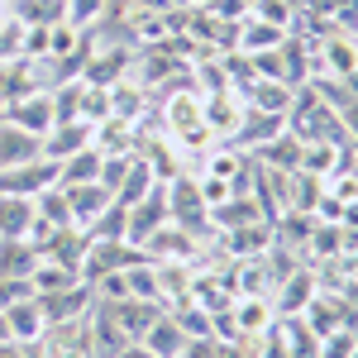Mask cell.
I'll list each match as a JSON object with an SVG mask.
<instances>
[{
  "mask_svg": "<svg viewBox=\"0 0 358 358\" xmlns=\"http://www.w3.org/2000/svg\"><path fill=\"white\" fill-rule=\"evenodd\" d=\"M358 354V330L344 325V330H330L320 339V358H354Z\"/></svg>",
  "mask_w": 358,
  "mask_h": 358,
  "instance_id": "cell-18",
  "label": "cell"
},
{
  "mask_svg": "<svg viewBox=\"0 0 358 358\" xmlns=\"http://www.w3.org/2000/svg\"><path fill=\"white\" fill-rule=\"evenodd\" d=\"M43 158V138L0 120V167H24V163H38Z\"/></svg>",
  "mask_w": 358,
  "mask_h": 358,
  "instance_id": "cell-5",
  "label": "cell"
},
{
  "mask_svg": "<svg viewBox=\"0 0 358 358\" xmlns=\"http://www.w3.org/2000/svg\"><path fill=\"white\" fill-rule=\"evenodd\" d=\"M67 192V206H72V220H77V229H86V224L96 220L106 206L115 201V192L106 187V182H77V187H62Z\"/></svg>",
  "mask_w": 358,
  "mask_h": 358,
  "instance_id": "cell-8",
  "label": "cell"
},
{
  "mask_svg": "<svg viewBox=\"0 0 358 358\" xmlns=\"http://www.w3.org/2000/svg\"><path fill=\"white\" fill-rule=\"evenodd\" d=\"M86 143H96V124H86V120H62V124H53V129L43 134V158L62 163L67 153H82Z\"/></svg>",
  "mask_w": 358,
  "mask_h": 358,
  "instance_id": "cell-4",
  "label": "cell"
},
{
  "mask_svg": "<svg viewBox=\"0 0 358 358\" xmlns=\"http://www.w3.org/2000/svg\"><path fill=\"white\" fill-rule=\"evenodd\" d=\"M301 320L310 325L315 339H325L330 330H344V325H354L349 320V296H310L301 310Z\"/></svg>",
  "mask_w": 358,
  "mask_h": 358,
  "instance_id": "cell-6",
  "label": "cell"
},
{
  "mask_svg": "<svg viewBox=\"0 0 358 358\" xmlns=\"http://www.w3.org/2000/svg\"><path fill=\"white\" fill-rule=\"evenodd\" d=\"M0 344H15V334H10V320H5V310H0Z\"/></svg>",
  "mask_w": 358,
  "mask_h": 358,
  "instance_id": "cell-25",
  "label": "cell"
},
{
  "mask_svg": "<svg viewBox=\"0 0 358 358\" xmlns=\"http://www.w3.org/2000/svg\"><path fill=\"white\" fill-rule=\"evenodd\" d=\"M5 120L10 124H20V129H29V134H48L57 124V110H53V91H29V96H20V101H10L5 106Z\"/></svg>",
  "mask_w": 358,
  "mask_h": 358,
  "instance_id": "cell-2",
  "label": "cell"
},
{
  "mask_svg": "<svg viewBox=\"0 0 358 358\" xmlns=\"http://www.w3.org/2000/svg\"><path fill=\"white\" fill-rule=\"evenodd\" d=\"M34 301H38V310H43L48 325H77L86 315V306L96 301V287H91V282H72V287L43 292V296H34Z\"/></svg>",
  "mask_w": 358,
  "mask_h": 358,
  "instance_id": "cell-1",
  "label": "cell"
},
{
  "mask_svg": "<svg viewBox=\"0 0 358 358\" xmlns=\"http://www.w3.org/2000/svg\"><path fill=\"white\" fill-rule=\"evenodd\" d=\"M334 115H339V129H344V138H354V143H358V96H349V101H344Z\"/></svg>",
  "mask_w": 358,
  "mask_h": 358,
  "instance_id": "cell-23",
  "label": "cell"
},
{
  "mask_svg": "<svg viewBox=\"0 0 358 358\" xmlns=\"http://www.w3.org/2000/svg\"><path fill=\"white\" fill-rule=\"evenodd\" d=\"M287 43V29L268 24V20H248L244 24V53H273Z\"/></svg>",
  "mask_w": 358,
  "mask_h": 358,
  "instance_id": "cell-16",
  "label": "cell"
},
{
  "mask_svg": "<svg viewBox=\"0 0 358 358\" xmlns=\"http://www.w3.org/2000/svg\"><path fill=\"white\" fill-rule=\"evenodd\" d=\"M239 320H244V330L263 334L273 325V310H268V301H239Z\"/></svg>",
  "mask_w": 358,
  "mask_h": 358,
  "instance_id": "cell-21",
  "label": "cell"
},
{
  "mask_svg": "<svg viewBox=\"0 0 358 358\" xmlns=\"http://www.w3.org/2000/svg\"><path fill=\"white\" fill-rule=\"evenodd\" d=\"M115 358H158V354H153V349H148L143 339H129V344H124V349H120Z\"/></svg>",
  "mask_w": 358,
  "mask_h": 358,
  "instance_id": "cell-24",
  "label": "cell"
},
{
  "mask_svg": "<svg viewBox=\"0 0 358 358\" xmlns=\"http://www.w3.org/2000/svg\"><path fill=\"white\" fill-rule=\"evenodd\" d=\"M34 234V196H0V239Z\"/></svg>",
  "mask_w": 358,
  "mask_h": 358,
  "instance_id": "cell-12",
  "label": "cell"
},
{
  "mask_svg": "<svg viewBox=\"0 0 358 358\" xmlns=\"http://www.w3.org/2000/svg\"><path fill=\"white\" fill-rule=\"evenodd\" d=\"M38 263L43 258L34 239H0V282H29Z\"/></svg>",
  "mask_w": 358,
  "mask_h": 358,
  "instance_id": "cell-7",
  "label": "cell"
},
{
  "mask_svg": "<svg viewBox=\"0 0 358 358\" xmlns=\"http://www.w3.org/2000/svg\"><path fill=\"white\" fill-rule=\"evenodd\" d=\"M96 15H101V0H67V24L72 29H86Z\"/></svg>",
  "mask_w": 358,
  "mask_h": 358,
  "instance_id": "cell-22",
  "label": "cell"
},
{
  "mask_svg": "<svg viewBox=\"0 0 358 358\" xmlns=\"http://www.w3.org/2000/svg\"><path fill=\"white\" fill-rule=\"evenodd\" d=\"M101 163H106V148H101V143H86L82 153H67V158L57 163V187L101 182Z\"/></svg>",
  "mask_w": 358,
  "mask_h": 358,
  "instance_id": "cell-11",
  "label": "cell"
},
{
  "mask_svg": "<svg viewBox=\"0 0 358 358\" xmlns=\"http://www.w3.org/2000/svg\"><path fill=\"white\" fill-rule=\"evenodd\" d=\"M292 10H296V0H253V20H268V24H282L292 20Z\"/></svg>",
  "mask_w": 358,
  "mask_h": 358,
  "instance_id": "cell-20",
  "label": "cell"
},
{
  "mask_svg": "<svg viewBox=\"0 0 358 358\" xmlns=\"http://www.w3.org/2000/svg\"><path fill=\"white\" fill-rule=\"evenodd\" d=\"M5 320H10L15 344H34V339H43V334H48V320H43V310H38V301H34V292L5 306Z\"/></svg>",
  "mask_w": 358,
  "mask_h": 358,
  "instance_id": "cell-9",
  "label": "cell"
},
{
  "mask_svg": "<svg viewBox=\"0 0 358 358\" xmlns=\"http://www.w3.org/2000/svg\"><path fill=\"white\" fill-rule=\"evenodd\" d=\"M34 224H48V229H72V206H67V192L62 187H43V192L34 196Z\"/></svg>",
  "mask_w": 358,
  "mask_h": 358,
  "instance_id": "cell-13",
  "label": "cell"
},
{
  "mask_svg": "<svg viewBox=\"0 0 358 358\" xmlns=\"http://www.w3.org/2000/svg\"><path fill=\"white\" fill-rule=\"evenodd\" d=\"M187 339H192V334H187V325H182L177 315H163V310H158V320L143 330V344H148L158 358H182Z\"/></svg>",
  "mask_w": 358,
  "mask_h": 358,
  "instance_id": "cell-10",
  "label": "cell"
},
{
  "mask_svg": "<svg viewBox=\"0 0 358 358\" xmlns=\"http://www.w3.org/2000/svg\"><path fill=\"white\" fill-rule=\"evenodd\" d=\"M53 182H57L53 158H38V163H24V167H0V196H38Z\"/></svg>",
  "mask_w": 358,
  "mask_h": 358,
  "instance_id": "cell-3",
  "label": "cell"
},
{
  "mask_svg": "<svg viewBox=\"0 0 358 358\" xmlns=\"http://www.w3.org/2000/svg\"><path fill=\"white\" fill-rule=\"evenodd\" d=\"M330 77H349L358 67V43H349V38H330Z\"/></svg>",
  "mask_w": 358,
  "mask_h": 358,
  "instance_id": "cell-19",
  "label": "cell"
},
{
  "mask_svg": "<svg viewBox=\"0 0 358 358\" xmlns=\"http://www.w3.org/2000/svg\"><path fill=\"white\" fill-rule=\"evenodd\" d=\"M310 296H315V282H310L306 273H296V282L282 287V315H301Z\"/></svg>",
  "mask_w": 358,
  "mask_h": 358,
  "instance_id": "cell-17",
  "label": "cell"
},
{
  "mask_svg": "<svg viewBox=\"0 0 358 358\" xmlns=\"http://www.w3.org/2000/svg\"><path fill=\"white\" fill-rule=\"evenodd\" d=\"M258 153H263V167H277V172H301V153H306V143L292 134V129H282V134H277L273 143H263Z\"/></svg>",
  "mask_w": 358,
  "mask_h": 358,
  "instance_id": "cell-14",
  "label": "cell"
},
{
  "mask_svg": "<svg viewBox=\"0 0 358 358\" xmlns=\"http://www.w3.org/2000/svg\"><path fill=\"white\" fill-rule=\"evenodd\" d=\"M253 110H273V115H287L292 110V86L287 82H273V77H258L253 91H248Z\"/></svg>",
  "mask_w": 358,
  "mask_h": 358,
  "instance_id": "cell-15",
  "label": "cell"
}]
</instances>
